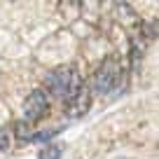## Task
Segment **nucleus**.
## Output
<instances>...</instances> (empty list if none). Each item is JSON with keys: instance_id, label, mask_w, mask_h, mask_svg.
Listing matches in <instances>:
<instances>
[{"instance_id": "1", "label": "nucleus", "mask_w": 159, "mask_h": 159, "mask_svg": "<svg viewBox=\"0 0 159 159\" xmlns=\"http://www.w3.org/2000/svg\"><path fill=\"white\" fill-rule=\"evenodd\" d=\"M45 84H47L52 96L68 98L73 91L80 89V80H77V75H75V70L70 66H59V68H54L45 77Z\"/></svg>"}, {"instance_id": "2", "label": "nucleus", "mask_w": 159, "mask_h": 159, "mask_svg": "<svg viewBox=\"0 0 159 159\" xmlns=\"http://www.w3.org/2000/svg\"><path fill=\"white\" fill-rule=\"evenodd\" d=\"M122 77H124V73H122L119 61L110 56V59H105L103 63L98 66V70L94 73V91H98V94H103V96L112 94L115 89H119Z\"/></svg>"}, {"instance_id": "11", "label": "nucleus", "mask_w": 159, "mask_h": 159, "mask_svg": "<svg viewBox=\"0 0 159 159\" xmlns=\"http://www.w3.org/2000/svg\"><path fill=\"white\" fill-rule=\"evenodd\" d=\"M119 159H122V157H119Z\"/></svg>"}, {"instance_id": "3", "label": "nucleus", "mask_w": 159, "mask_h": 159, "mask_svg": "<svg viewBox=\"0 0 159 159\" xmlns=\"http://www.w3.org/2000/svg\"><path fill=\"white\" fill-rule=\"evenodd\" d=\"M49 112V98H47V91L42 89H35L26 96L24 101V115H26V122L33 124V122H40Z\"/></svg>"}, {"instance_id": "4", "label": "nucleus", "mask_w": 159, "mask_h": 159, "mask_svg": "<svg viewBox=\"0 0 159 159\" xmlns=\"http://www.w3.org/2000/svg\"><path fill=\"white\" fill-rule=\"evenodd\" d=\"M91 108V89L89 87H80L77 91L66 98V115L68 117H82Z\"/></svg>"}, {"instance_id": "7", "label": "nucleus", "mask_w": 159, "mask_h": 159, "mask_svg": "<svg viewBox=\"0 0 159 159\" xmlns=\"http://www.w3.org/2000/svg\"><path fill=\"white\" fill-rule=\"evenodd\" d=\"M14 136L19 140H30V136H33V124H28L26 119L16 122V124H14Z\"/></svg>"}, {"instance_id": "10", "label": "nucleus", "mask_w": 159, "mask_h": 159, "mask_svg": "<svg viewBox=\"0 0 159 159\" xmlns=\"http://www.w3.org/2000/svg\"><path fill=\"white\" fill-rule=\"evenodd\" d=\"M7 145H10V140H7V136H0V150H5Z\"/></svg>"}, {"instance_id": "8", "label": "nucleus", "mask_w": 159, "mask_h": 159, "mask_svg": "<svg viewBox=\"0 0 159 159\" xmlns=\"http://www.w3.org/2000/svg\"><path fill=\"white\" fill-rule=\"evenodd\" d=\"M61 154H63L61 145H45V148L40 150L38 159H61Z\"/></svg>"}, {"instance_id": "6", "label": "nucleus", "mask_w": 159, "mask_h": 159, "mask_svg": "<svg viewBox=\"0 0 159 159\" xmlns=\"http://www.w3.org/2000/svg\"><path fill=\"white\" fill-rule=\"evenodd\" d=\"M129 61H131V70H134V73H138V70H140V63H143V49L138 47V42H136V40H131Z\"/></svg>"}, {"instance_id": "5", "label": "nucleus", "mask_w": 159, "mask_h": 159, "mask_svg": "<svg viewBox=\"0 0 159 159\" xmlns=\"http://www.w3.org/2000/svg\"><path fill=\"white\" fill-rule=\"evenodd\" d=\"M115 16H117V21H122V24L136 21V12H134V7H131L129 2H115Z\"/></svg>"}, {"instance_id": "9", "label": "nucleus", "mask_w": 159, "mask_h": 159, "mask_svg": "<svg viewBox=\"0 0 159 159\" xmlns=\"http://www.w3.org/2000/svg\"><path fill=\"white\" fill-rule=\"evenodd\" d=\"M56 134H61V126H56V129H52V131H42V134H33L30 140H33V143H42V140H49L52 136H56Z\"/></svg>"}]
</instances>
